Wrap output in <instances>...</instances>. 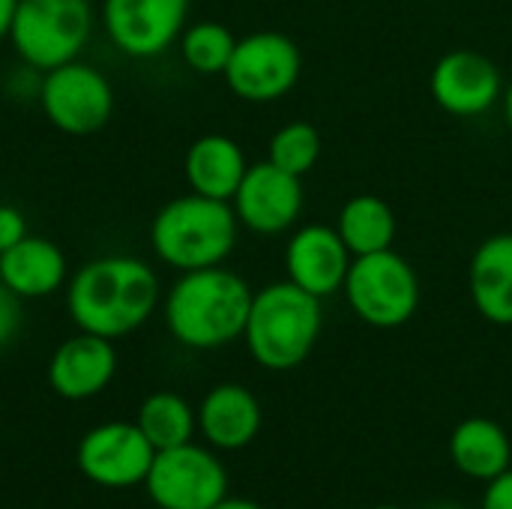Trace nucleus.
Masks as SVG:
<instances>
[{
  "label": "nucleus",
  "instance_id": "nucleus-17",
  "mask_svg": "<svg viewBox=\"0 0 512 509\" xmlns=\"http://www.w3.org/2000/svg\"><path fill=\"white\" fill-rule=\"evenodd\" d=\"M0 282L21 300H42L66 288L69 264L57 243L27 234L0 252Z\"/></svg>",
  "mask_w": 512,
  "mask_h": 509
},
{
  "label": "nucleus",
  "instance_id": "nucleus-20",
  "mask_svg": "<svg viewBox=\"0 0 512 509\" xmlns=\"http://www.w3.org/2000/svg\"><path fill=\"white\" fill-rule=\"evenodd\" d=\"M450 459L462 477L492 483L512 468L510 435L489 417H468L450 435Z\"/></svg>",
  "mask_w": 512,
  "mask_h": 509
},
{
  "label": "nucleus",
  "instance_id": "nucleus-16",
  "mask_svg": "<svg viewBox=\"0 0 512 509\" xmlns=\"http://www.w3.org/2000/svg\"><path fill=\"white\" fill-rule=\"evenodd\" d=\"M198 429L219 453L249 447L261 432V402L243 384H216L198 405Z\"/></svg>",
  "mask_w": 512,
  "mask_h": 509
},
{
  "label": "nucleus",
  "instance_id": "nucleus-3",
  "mask_svg": "<svg viewBox=\"0 0 512 509\" xmlns=\"http://www.w3.org/2000/svg\"><path fill=\"white\" fill-rule=\"evenodd\" d=\"M321 327V300L285 279L252 294L243 342L261 369L291 372L309 360L321 339Z\"/></svg>",
  "mask_w": 512,
  "mask_h": 509
},
{
  "label": "nucleus",
  "instance_id": "nucleus-21",
  "mask_svg": "<svg viewBox=\"0 0 512 509\" xmlns=\"http://www.w3.org/2000/svg\"><path fill=\"white\" fill-rule=\"evenodd\" d=\"M336 231L354 258L384 252V249H393V240H396V213L378 195H354L339 210Z\"/></svg>",
  "mask_w": 512,
  "mask_h": 509
},
{
  "label": "nucleus",
  "instance_id": "nucleus-5",
  "mask_svg": "<svg viewBox=\"0 0 512 509\" xmlns=\"http://www.w3.org/2000/svg\"><path fill=\"white\" fill-rule=\"evenodd\" d=\"M90 0H21L9 30V42L21 63L48 72L78 60L93 36Z\"/></svg>",
  "mask_w": 512,
  "mask_h": 509
},
{
  "label": "nucleus",
  "instance_id": "nucleus-28",
  "mask_svg": "<svg viewBox=\"0 0 512 509\" xmlns=\"http://www.w3.org/2000/svg\"><path fill=\"white\" fill-rule=\"evenodd\" d=\"M480 509H512V468L498 480L486 483V495H483Z\"/></svg>",
  "mask_w": 512,
  "mask_h": 509
},
{
  "label": "nucleus",
  "instance_id": "nucleus-18",
  "mask_svg": "<svg viewBox=\"0 0 512 509\" xmlns=\"http://www.w3.org/2000/svg\"><path fill=\"white\" fill-rule=\"evenodd\" d=\"M246 153L243 147L228 138V135H201L198 141L189 144L183 171L186 183L195 195L216 198V201H231L237 186L246 177Z\"/></svg>",
  "mask_w": 512,
  "mask_h": 509
},
{
  "label": "nucleus",
  "instance_id": "nucleus-13",
  "mask_svg": "<svg viewBox=\"0 0 512 509\" xmlns=\"http://www.w3.org/2000/svg\"><path fill=\"white\" fill-rule=\"evenodd\" d=\"M429 93L435 105L453 117H480L504 96V81L501 69L486 54L456 48L432 66Z\"/></svg>",
  "mask_w": 512,
  "mask_h": 509
},
{
  "label": "nucleus",
  "instance_id": "nucleus-27",
  "mask_svg": "<svg viewBox=\"0 0 512 509\" xmlns=\"http://www.w3.org/2000/svg\"><path fill=\"white\" fill-rule=\"evenodd\" d=\"M27 237V222H24V213L18 207H9V204H0V252L12 249L18 240Z\"/></svg>",
  "mask_w": 512,
  "mask_h": 509
},
{
  "label": "nucleus",
  "instance_id": "nucleus-4",
  "mask_svg": "<svg viewBox=\"0 0 512 509\" xmlns=\"http://www.w3.org/2000/svg\"><path fill=\"white\" fill-rule=\"evenodd\" d=\"M237 213L231 201H216L204 195H180L168 201L150 222V246L156 258L177 270L219 267L237 246Z\"/></svg>",
  "mask_w": 512,
  "mask_h": 509
},
{
  "label": "nucleus",
  "instance_id": "nucleus-32",
  "mask_svg": "<svg viewBox=\"0 0 512 509\" xmlns=\"http://www.w3.org/2000/svg\"><path fill=\"white\" fill-rule=\"evenodd\" d=\"M429 509H465V507H459V504H435V507H429Z\"/></svg>",
  "mask_w": 512,
  "mask_h": 509
},
{
  "label": "nucleus",
  "instance_id": "nucleus-33",
  "mask_svg": "<svg viewBox=\"0 0 512 509\" xmlns=\"http://www.w3.org/2000/svg\"><path fill=\"white\" fill-rule=\"evenodd\" d=\"M372 509H402V507H396V504H378V507H372Z\"/></svg>",
  "mask_w": 512,
  "mask_h": 509
},
{
  "label": "nucleus",
  "instance_id": "nucleus-10",
  "mask_svg": "<svg viewBox=\"0 0 512 509\" xmlns=\"http://www.w3.org/2000/svg\"><path fill=\"white\" fill-rule=\"evenodd\" d=\"M189 6L192 0H102L99 21L120 54L153 60L180 39Z\"/></svg>",
  "mask_w": 512,
  "mask_h": 509
},
{
  "label": "nucleus",
  "instance_id": "nucleus-23",
  "mask_svg": "<svg viewBox=\"0 0 512 509\" xmlns=\"http://www.w3.org/2000/svg\"><path fill=\"white\" fill-rule=\"evenodd\" d=\"M177 45H180L183 63L192 72H198V75H222L231 54H234L237 36L219 21H195V24H186Z\"/></svg>",
  "mask_w": 512,
  "mask_h": 509
},
{
  "label": "nucleus",
  "instance_id": "nucleus-29",
  "mask_svg": "<svg viewBox=\"0 0 512 509\" xmlns=\"http://www.w3.org/2000/svg\"><path fill=\"white\" fill-rule=\"evenodd\" d=\"M18 3H21V0H0V42L9 39V30H12Z\"/></svg>",
  "mask_w": 512,
  "mask_h": 509
},
{
  "label": "nucleus",
  "instance_id": "nucleus-11",
  "mask_svg": "<svg viewBox=\"0 0 512 509\" xmlns=\"http://www.w3.org/2000/svg\"><path fill=\"white\" fill-rule=\"evenodd\" d=\"M78 471L102 489L141 486L156 459L153 444L138 423H102L78 444Z\"/></svg>",
  "mask_w": 512,
  "mask_h": 509
},
{
  "label": "nucleus",
  "instance_id": "nucleus-14",
  "mask_svg": "<svg viewBox=\"0 0 512 509\" xmlns=\"http://www.w3.org/2000/svg\"><path fill=\"white\" fill-rule=\"evenodd\" d=\"M351 249L330 225H303L285 246V273L318 300L342 291L351 270Z\"/></svg>",
  "mask_w": 512,
  "mask_h": 509
},
{
  "label": "nucleus",
  "instance_id": "nucleus-1",
  "mask_svg": "<svg viewBox=\"0 0 512 509\" xmlns=\"http://www.w3.org/2000/svg\"><path fill=\"white\" fill-rule=\"evenodd\" d=\"M162 297L156 270L132 255H102L66 282V312L84 333L123 339L144 327Z\"/></svg>",
  "mask_w": 512,
  "mask_h": 509
},
{
  "label": "nucleus",
  "instance_id": "nucleus-7",
  "mask_svg": "<svg viewBox=\"0 0 512 509\" xmlns=\"http://www.w3.org/2000/svg\"><path fill=\"white\" fill-rule=\"evenodd\" d=\"M303 72V54L297 42L276 30H258L237 39L225 66V84L243 102L267 105L288 96Z\"/></svg>",
  "mask_w": 512,
  "mask_h": 509
},
{
  "label": "nucleus",
  "instance_id": "nucleus-30",
  "mask_svg": "<svg viewBox=\"0 0 512 509\" xmlns=\"http://www.w3.org/2000/svg\"><path fill=\"white\" fill-rule=\"evenodd\" d=\"M213 509H264V507H261V504H255V501H249V498H231V495H228V498H222V501H219Z\"/></svg>",
  "mask_w": 512,
  "mask_h": 509
},
{
  "label": "nucleus",
  "instance_id": "nucleus-6",
  "mask_svg": "<svg viewBox=\"0 0 512 509\" xmlns=\"http://www.w3.org/2000/svg\"><path fill=\"white\" fill-rule=\"evenodd\" d=\"M342 291L351 312L375 330H396L420 309V279L393 249L357 255Z\"/></svg>",
  "mask_w": 512,
  "mask_h": 509
},
{
  "label": "nucleus",
  "instance_id": "nucleus-19",
  "mask_svg": "<svg viewBox=\"0 0 512 509\" xmlns=\"http://www.w3.org/2000/svg\"><path fill=\"white\" fill-rule=\"evenodd\" d=\"M474 309L498 327H512V234L483 240L468 270Z\"/></svg>",
  "mask_w": 512,
  "mask_h": 509
},
{
  "label": "nucleus",
  "instance_id": "nucleus-8",
  "mask_svg": "<svg viewBox=\"0 0 512 509\" xmlns=\"http://www.w3.org/2000/svg\"><path fill=\"white\" fill-rule=\"evenodd\" d=\"M39 108L48 123L66 135H93L114 114V87L108 75L84 60H69L42 75Z\"/></svg>",
  "mask_w": 512,
  "mask_h": 509
},
{
  "label": "nucleus",
  "instance_id": "nucleus-22",
  "mask_svg": "<svg viewBox=\"0 0 512 509\" xmlns=\"http://www.w3.org/2000/svg\"><path fill=\"white\" fill-rule=\"evenodd\" d=\"M135 423L144 432V438L153 444V450L159 453V450L189 444L198 429V414L180 393L162 390L141 402Z\"/></svg>",
  "mask_w": 512,
  "mask_h": 509
},
{
  "label": "nucleus",
  "instance_id": "nucleus-9",
  "mask_svg": "<svg viewBox=\"0 0 512 509\" xmlns=\"http://www.w3.org/2000/svg\"><path fill=\"white\" fill-rule=\"evenodd\" d=\"M144 489L153 507L213 509L228 498V471L213 447H198L189 441L156 453Z\"/></svg>",
  "mask_w": 512,
  "mask_h": 509
},
{
  "label": "nucleus",
  "instance_id": "nucleus-26",
  "mask_svg": "<svg viewBox=\"0 0 512 509\" xmlns=\"http://www.w3.org/2000/svg\"><path fill=\"white\" fill-rule=\"evenodd\" d=\"M42 75H45V72H39V69L21 63L18 69L9 72V78H6V93H9L12 99H39Z\"/></svg>",
  "mask_w": 512,
  "mask_h": 509
},
{
  "label": "nucleus",
  "instance_id": "nucleus-25",
  "mask_svg": "<svg viewBox=\"0 0 512 509\" xmlns=\"http://www.w3.org/2000/svg\"><path fill=\"white\" fill-rule=\"evenodd\" d=\"M24 300L15 297L3 282H0V348H6L24 327Z\"/></svg>",
  "mask_w": 512,
  "mask_h": 509
},
{
  "label": "nucleus",
  "instance_id": "nucleus-31",
  "mask_svg": "<svg viewBox=\"0 0 512 509\" xmlns=\"http://www.w3.org/2000/svg\"><path fill=\"white\" fill-rule=\"evenodd\" d=\"M501 99H504V114H507V126L512 129V81H510V87L504 90V96H501Z\"/></svg>",
  "mask_w": 512,
  "mask_h": 509
},
{
  "label": "nucleus",
  "instance_id": "nucleus-2",
  "mask_svg": "<svg viewBox=\"0 0 512 509\" xmlns=\"http://www.w3.org/2000/svg\"><path fill=\"white\" fill-rule=\"evenodd\" d=\"M252 288L228 267L180 273L165 294V327L192 351H216L243 339Z\"/></svg>",
  "mask_w": 512,
  "mask_h": 509
},
{
  "label": "nucleus",
  "instance_id": "nucleus-12",
  "mask_svg": "<svg viewBox=\"0 0 512 509\" xmlns=\"http://www.w3.org/2000/svg\"><path fill=\"white\" fill-rule=\"evenodd\" d=\"M231 207L237 213V222L261 237H276L303 213V183L300 177L276 168L270 159L255 162L246 168L243 183L237 186Z\"/></svg>",
  "mask_w": 512,
  "mask_h": 509
},
{
  "label": "nucleus",
  "instance_id": "nucleus-15",
  "mask_svg": "<svg viewBox=\"0 0 512 509\" xmlns=\"http://www.w3.org/2000/svg\"><path fill=\"white\" fill-rule=\"evenodd\" d=\"M117 375V351L111 339L78 330L57 345L48 363V384L60 399L84 402L99 396Z\"/></svg>",
  "mask_w": 512,
  "mask_h": 509
},
{
  "label": "nucleus",
  "instance_id": "nucleus-34",
  "mask_svg": "<svg viewBox=\"0 0 512 509\" xmlns=\"http://www.w3.org/2000/svg\"><path fill=\"white\" fill-rule=\"evenodd\" d=\"M153 509H162V507H153Z\"/></svg>",
  "mask_w": 512,
  "mask_h": 509
},
{
  "label": "nucleus",
  "instance_id": "nucleus-24",
  "mask_svg": "<svg viewBox=\"0 0 512 509\" xmlns=\"http://www.w3.org/2000/svg\"><path fill=\"white\" fill-rule=\"evenodd\" d=\"M267 159L276 168H282L294 177H303L321 159V132L306 120L285 123L282 129L273 132L270 147H267Z\"/></svg>",
  "mask_w": 512,
  "mask_h": 509
}]
</instances>
